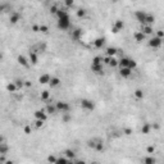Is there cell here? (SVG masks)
Listing matches in <instances>:
<instances>
[{
	"instance_id": "obj_1",
	"label": "cell",
	"mask_w": 164,
	"mask_h": 164,
	"mask_svg": "<svg viewBox=\"0 0 164 164\" xmlns=\"http://www.w3.org/2000/svg\"><path fill=\"white\" fill-rule=\"evenodd\" d=\"M71 27V18L69 15L58 18V28L59 30H68Z\"/></svg>"
},
{
	"instance_id": "obj_2",
	"label": "cell",
	"mask_w": 164,
	"mask_h": 164,
	"mask_svg": "<svg viewBox=\"0 0 164 164\" xmlns=\"http://www.w3.org/2000/svg\"><path fill=\"white\" fill-rule=\"evenodd\" d=\"M162 42H163V38H160V37H158V36H154L153 38L149 40V46L157 49V48H160V46H162Z\"/></svg>"
},
{
	"instance_id": "obj_3",
	"label": "cell",
	"mask_w": 164,
	"mask_h": 164,
	"mask_svg": "<svg viewBox=\"0 0 164 164\" xmlns=\"http://www.w3.org/2000/svg\"><path fill=\"white\" fill-rule=\"evenodd\" d=\"M81 106L83 109H86V110H94L95 109V104L91 100H89V99H82L81 100Z\"/></svg>"
},
{
	"instance_id": "obj_4",
	"label": "cell",
	"mask_w": 164,
	"mask_h": 164,
	"mask_svg": "<svg viewBox=\"0 0 164 164\" xmlns=\"http://www.w3.org/2000/svg\"><path fill=\"white\" fill-rule=\"evenodd\" d=\"M55 108H57L58 112L64 113V112H68V110H69V104L66 103V101H58V103L55 104Z\"/></svg>"
},
{
	"instance_id": "obj_5",
	"label": "cell",
	"mask_w": 164,
	"mask_h": 164,
	"mask_svg": "<svg viewBox=\"0 0 164 164\" xmlns=\"http://www.w3.org/2000/svg\"><path fill=\"white\" fill-rule=\"evenodd\" d=\"M135 17H136V19H137L141 25H144V23H145V18H146V13H145L144 10H138V12L135 13Z\"/></svg>"
},
{
	"instance_id": "obj_6",
	"label": "cell",
	"mask_w": 164,
	"mask_h": 164,
	"mask_svg": "<svg viewBox=\"0 0 164 164\" xmlns=\"http://www.w3.org/2000/svg\"><path fill=\"white\" fill-rule=\"evenodd\" d=\"M71 37H72L73 40L78 41V40L82 37V30H81V28H76V30H73V31L71 32Z\"/></svg>"
},
{
	"instance_id": "obj_7",
	"label": "cell",
	"mask_w": 164,
	"mask_h": 164,
	"mask_svg": "<svg viewBox=\"0 0 164 164\" xmlns=\"http://www.w3.org/2000/svg\"><path fill=\"white\" fill-rule=\"evenodd\" d=\"M35 118L36 119H41V121H46L48 113H45V110H36L35 112Z\"/></svg>"
},
{
	"instance_id": "obj_8",
	"label": "cell",
	"mask_w": 164,
	"mask_h": 164,
	"mask_svg": "<svg viewBox=\"0 0 164 164\" xmlns=\"http://www.w3.org/2000/svg\"><path fill=\"white\" fill-rule=\"evenodd\" d=\"M119 74H121L122 77L127 78V77H130V76L132 74V69H130L128 67H123V68H121V71H119Z\"/></svg>"
},
{
	"instance_id": "obj_9",
	"label": "cell",
	"mask_w": 164,
	"mask_h": 164,
	"mask_svg": "<svg viewBox=\"0 0 164 164\" xmlns=\"http://www.w3.org/2000/svg\"><path fill=\"white\" fill-rule=\"evenodd\" d=\"M50 78H51V77H50L48 73H44V74H41V76L38 77V82H40L41 85H46V83H49Z\"/></svg>"
},
{
	"instance_id": "obj_10",
	"label": "cell",
	"mask_w": 164,
	"mask_h": 164,
	"mask_svg": "<svg viewBox=\"0 0 164 164\" xmlns=\"http://www.w3.org/2000/svg\"><path fill=\"white\" fill-rule=\"evenodd\" d=\"M91 69H92V72L96 73V74H104L103 64H91Z\"/></svg>"
},
{
	"instance_id": "obj_11",
	"label": "cell",
	"mask_w": 164,
	"mask_h": 164,
	"mask_svg": "<svg viewBox=\"0 0 164 164\" xmlns=\"http://www.w3.org/2000/svg\"><path fill=\"white\" fill-rule=\"evenodd\" d=\"M9 21H10V23H13V25L18 23V22L21 21V14H19V13H13V14H10Z\"/></svg>"
},
{
	"instance_id": "obj_12",
	"label": "cell",
	"mask_w": 164,
	"mask_h": 164,
	"mask_svg": "<svg viewBox=\"0 0 164 164\" xmlns=\"http://www.w3.org/2000/svg\"><path fill=\"white\" fill-rule=\"evenodd\" d=\"M145 33L142 32V31H137V32H135V35H133V37H135V40L137 41V42H142L144 40H145Z\"/></svg>"
},
{
	"instance_id": "obj_13",
	"label": "cell",
	"mask_w": 164,
	"mask_h": 164,
	"mask_svg": "<svg viewBox=\"0 0 164 164\" xmlns=\"http://www.w3.org/2000/svg\"><path fill=\"white\" fill-rule=\"evenodd\" d=\"M141 31L145 33V35H151V33L154 32V30H153L151 25H142V28H141Z\"/></svg>"
},
{
	"instance_id": "obj_14",
	"label": "cell",
	"mask_w": 164,
	"mask_h": 164,
	"mask_svg": "<svg viewBox=\"0 0 164 164\" xmlns=\"http://www.w3.org/2000/svg\"><path fill=\"white\" fill-rule=\"evenodd\" d=\"M17 62H18L21 66L27 67V66H28V62H30V60H27V58H26L25 55H19V57L17 58Z\"/></svg>"
},
{
	"instance_id": "obj_15",
	"label": "cell",
	"mask_w": 164,
	"mask_h": 164,
	"mask_svg": "<svg viewBox=\"0 0 164 164\" xmlns=\"http://www.w3.org/2000/svg\"><path fill=\"white\" fill-rule=\"evenodd\" d=\"M104 44H105V38H104V37H98V38L94 41V45H95V48H98V49L103 48Z\"/></svg>"
},
{
	"instance_id": "obj_16",
	"label": "cell",
	"mask_w": 164,
	"mask_h": 164,
	"mask_svg": "<svg viewBox=\"0 0 164 164\" xmlns=\"http://www.w3.org/2000/svg\"><path fill=\"white\" fill-rule=\"evenodd\" d=\"M49 85H50L51 87L59 86V85H60V78H58V77H51L50 81H49Z\"/></svg>"
},
{
	"instance_id": "obj_17",
	"label": "cell",
	"mask_w": 164,
	"mask_h": 164,
	"mask_svg": "<svg viewBox=\"0 0 164 164\" xmlns=\"http://www.w3.org/2000/svg\"><path fill=\"white\" fill-rule=\"evenodd\" d=\"M30 62H31L32 64H37V62H38V57H37L36 51H30Z\"/></svg>"
},
{
	"instance_id": "obj_18",
	"label": "cell",
	"mask_w": 164,
	"mask_h": 164,
	"mask_svg": "<svg viewBox=\"0 0 164 164\" xmlns=\"http://www.w3.org/2000/svg\"><path fill=\"white\" fill-rule=\"evenodd\" d=\"M8 151H9V146H8L6 144L1 142V144H0V154H1V155H5V154H8Z\"/></svg>"
},
{
	"instance_id": "obj_19",
	"label": "cell",
	"mask_w": 164,
	"mask_h": 164,
	"mask_svg": "<svg viewBox=\"0 0 164 164\" xmlns=\"http://www.w3.org/2000/svg\"><path fill=\"white\" fill-rule=\"evenodd\" d=\"M64 157H66V158H68V159L72 162V160H73V158L76 157V154H74V151H73V150L68 149V150H66V151H64Z\"/></svg>"
},
{
	"instance_id": "obj_20",
	"label": "cell",
	"mask_w": 164,
	"mask_h": 164,
	"mask_svg": "<svg viewBox=\"0 0 164 164\" xmlns=\"http://www.w3.org/2000/svg\"><path fill=\"white\" fill-rule=\"evenodd\" d=\"M117 51H118V50H117L115 48H112V46H110V48H106V50H105V53H106L108 57H114V55L117 54Z\"/></svg>"
},
{
	"instance_id": "obj_21",
	"label": "cell",
	"mask_w": 164,
	"mask_h": 164,
	"mask_svg": "<svg viewBox=\"0 0 164 164\" xmlns=\"http://www.w3.org/2000/svg\"><path fill=\"white\" fill-rule=\"evenodd\" d=\"M6 90H8L9 92L14 94L18 89H17V86H15V83H14V82H10V83H8V85H6Z\"/></svg>"
},
{
	"instance_id": "obj_22",
	"label": "cell",
	"mask_w": 164,
	"mask_h": 164,
	"mask_svg": "<svg viewBox=\"0 0 164 164\" xmlns=\"http://www.w3.org/2000/svg\"><path fill=\"white\" fill-rule=\"evenodd\" d=\"M45 112H46L48 114H55V113H57L58 110H57V108H55V105H50V104H49V105L46 106V109H45Z\"/></svg>"
},
{
	"instance_id": "obj_23",
	"label": "cell",
	"mask_w": 164,
	"mask_h": 164,
	"mask_svg": "<svg viewBox=\"0 0 164 164\" xmlns=\"http://www.w3.org/2000/svg\"><path fill=\"white\" fill-rule=\"evenodd\" d=\"M154 21H155L154 15H151V14H146V18H145V23H144V25H153Z\"/></svg>"
},
{
	"instance_id": "obj_24",
	"label": "cell",
	"mask_w": 164,
	"mask_h": 164,
	"mask_svg": "<svg viewBox=\"0 0 164 164\" xmlns=\"http://www.w3.org/2000/svg\"><path fill=\"white\" fill-rule=\"evenodd\" d=\"M128 62H130L128 58H122L121 60H118V66L121 67V68H123V67H128Z\"/></svg>"
},
{
	"instance_id": "obj_25",
	"label": "cell",
	"mask_w": 164,
	"mask_h": 164,
	"mask_svg": "<svg viewBox=\"0 0 164 164\" xmlns=\"http://www.w3.org/2000/svg\"><path fill=\"white\" fill-rule=\"evenodd\" d=\"M40 98H41V100H44V101H48V100L50 99V92H49L48 90H44V91L41 92Z\"/></svg>"
},
{
	"instance_id": "obj_26",
	"label": "cell",
	"mask_w": 164,
	"mask_h": 164,
	"mask_svg": "<svg viewBox=\"0 0 164 164\" xmlns=\"http://www.w3.org/2000/svg\"><path fill=\"white\" fill-rule=\"evenodd\" d=\"M150 130H151V126H150L149 123H145V124L142 126V128H141V132H142L144 135H147V133H150Z\"/></svg>"
},
{
	"instance_id": "obj_27",
	"label": "cell",
	"mask_w": 164,
	"mask_h": 164,
	"mask_svg": "<svg viewBox=\"0 0 164 164\" xmlns=\"http://www.w3.org/2000/svg\"><path fill=\"white\" fill-rule=\"evenodd\" d=\"M114 27H117V28L121 31V30H123V28H124V22H123V21H121V19H117V21H115V23H114Z\"/></svg>"
},
{
	"instance_id": "obj_28",
	"label": "cell",
	"mask_w": 164,
	"mask_h": 164,
	"mask_svg": "<svg viewBox=\"0 0 164 164\" xmlns=\"http://www.w3.org/2000/svg\"><path fill=\"white\" fill-rule=\"evenodd\" d=\"M55 15L58 17V18H62V17H66V15H68V13H67L64 9H62V8H59L58 9V12L55 13Z\"/></svg>"
},
{
	"instance_id": "obj_29",
	"label": "cell",
	"mask_w": 164,
	"mask_h": 164,
	"mask_svg": "<svg viewBox=\"0 0 164 164\" xmlns=\"http://www.w3.org/2000/svg\"><path fill=\"white\" fill-rule=\"evenodd\" d=\"M133 95H135V98L138 99V100H140V99H144V91L140 90V89H137V90L133 92Z\"/></svg>"
},
{
	"instance_id": "obj_30",
	"label": "cell",
	"mask_w": 164,
	"mask_h": 164,
	"mask_svg": "<svg viewBox=\"0 0 164 164\" xmlns=\"http://www.w3.org/2000/svg\"><path fill=\"white\" fill-rule=\"evenodd\" d=\"M14 83H15L17 89H22V87L25 86V81H23V80H21V78H17V80L14 81Z\"/></svg>"
},
{
	"instance_id": "obj_31",
	"label": "cell",
	"mask_w": 164,
	"mask_h": 164,
	"mask_svg": "<svg viewBox=\"0 0 164 164\" xmlns=\"http://www.w3.org/2000/svg\"><path fill=\"white\" fill-rule=\"evenodd\" d=\"M108 66H110V67H117L118 66V59H115L114 57H110V60H109V63H108Z\"/></svg>"
},
{
	"instance_id": "obj_32",
	"label": "cell",
	"mask_w": 164,
	"mask_h": 164,
	"mask_svg": "<svg viewBox=\"0 0 164 164\" xmlns=\"http://www.w3.org/2000/svg\"><path fill=\"white\" fill-rule=\"evenodd\" d=\"M68 162H71V160L68 158H66V157H60V158L57 159V164H67Z\"/></svg>"
},
{
	"instance_id": "obj_33",
	"label": "cell",
	"mask_w": 164,
	"mask_h": 164,
	"mask_svg": "<svg viewBox=\"0 0 164 164\" xmlns=\"http://www.w3.org/2000/svg\"><path fill=\"white\" fill-rule=\"evenodd\" d=\"M94 149L98 150V151H103V150H104V145H103V142H101V141H98Z\"/></svg>"
},
{
	"instance_id": "obj_34",
	"label": "cell",
	"mask_w": 164,
	"mask_h": 164,
	"mask_svg": "<svg viewBox=\"0 0 164 164\" xmlns=\"http://www.w3.org/2000/svg\"><path fill=\"white\" fill-rule=\"evenodd\" d=\"M44 123H45V121H41V119H36V121H35V127H36V128H41V127L44 126Z\"/></svg>"
},
{
	"instance_id": "obj_35",
	"label": "cell",
	"mask_w": 164,
	"mask_h": 164,
	"mask_svg": "<svg viewBox=\"0 0 164 164\" xmlns=\"http://www.w3.org/2000/svg\"><path fill=\"white\" fill-rule=\"evenodd\" d=\"M85 15H86V10L85 9H78L77 10V17L78 18H83Z\"/></svg>"
},
{
	"instance_id": "obj_36",
	"label": "cell",
	"mask_w": 164,
	"mask_h": 164,
	"mask_svg": "<svg viewBox=\"0 0 164 164\" xmlns=\"http://www.w3.org/2000/svg\"><path fill=\"white\" fill-rule=\"evenodd\" d=\"M144 163L145 164H155L157 160H155L154 158H145V159H144Z\"/></svg>"
},
{
	"instance_id": "obj_37",
	"label": "cell",
	"mask_w": 164,
	"mask_h": 164,
	"mask_svg": "<svg viewBox=\"0 0 164 164\" xmlns=\"http://www.w3.org/2000/svg\"><path fill=\"white\" fill-rule=\"evenodd\" d=\"M40 32L48 33V32H49V27H48L46 25H40Z\"/></svg>"
},
{
	"instance_id": "obj_38",
	"label": "cell",
	"mask_w": 164,
	"mask_h": 164,
	"mask_svg": "<svg viewBox=\"0 0 164 164\" xmlns=\"http://www.w3.org/2000/svg\"><path fill=\"white\" fill-rule=\"evenodd\" d=\"M72 119V117H71V114H68V112H64V115H63V122H69Z\"/></svg>"
},
{
	"instance_id": "obj_39",
	"label": "cell",
	"mask_w": 164,
	"mask_h": 164,
	"mask_svg": "<svg viewBox=\"0 0 164 164\" xmlns=\"http://www.w3.org/2000/svg\"><path fill=\"white\" fill-rule=\"evenodd\" d=\"M101 62H103L101 57H95V58L92 59V64H101Z\"/></svg>"
},
{
	"instance_id": "obj_40",
	"label": "cell",
	"mask_w": 164,
	"mask_h": 164,
	"mask_svg": "<svg viewBox=\"0 0 164 164\" xmlns=\"http://www.w3.org/2000/svg\"><path fill=\"white\" fill-rule=\"evenodd\" d=\"M23 131H25L26 135H31V133H32V127H31V126H25Z\"/></svg>"
},
{
	"instance_id": "obj_41",
	"label": "cell",
	"mask_w": 164,
	"mask_h": 164,
	"mask_svg": "<svg viewBox=\"0 0 164 164\" xmlns=\"http://www.w3.org/2000/svg\"><path fill=\"white\" fill-rule=\"evenodd\" d=\"M128 68L133 71V69L136 68V62H135V60H132V59H130V62H128Z\"/></svg>"
},
{
	"instance_id": "obj_42",
	"label": "cell",
	"mask_w": 164,
	"mask_h": 164,
	"mask_svg": "<svg viewBox=\"0 0 164 164\" xmlns=\"http://www.w3.org/2000/svg\"><path fill=\"white\" fill-rule=\"evenodd\" d=\"M64 4H66V6H68V8H72L73 4H74V0H64Z\"/></svg>"
},
{
	"instance_id": "obj_43",
	"label": "cell",
	"mask_w": 164,
	"mask_h": 164,
	"mask_svg": "<svg viewBox=\"0 0 164 164\" xmlns=\"http://www.w3.org/2000/svg\"><path fill=\"white\" fill-rule=\"evenodd\" d=\"M58 9H59V8H58L57 5H51V6H50V13H51V14H55V13L58 12Z\"/></svg>"
},
{
	"instance_id": "obj_44",
	"label": "cell",
	"mask_w": 164,
	"mask_h": 164,
	"mask_svg": "<svg viewBox=\"0 0 164 164\" xmlns=\"http://www.w3.org/2000/svg\"><path fill=\"white\" fill-rule=\"evenodd\" d=\"M146 151H147L149 154H153V153L155 151V146H153V145H150V146H147V147H146Z\"/></svg>"
},
{
	"instance_id": "obj_45",
	"label": "cell",
	"mask_w": 164,
	"mask_h": 164,
	"mask_svg": "<svg viewBox=\"0 0 164 164\" xmlns=\"http://www.w3.org/2000/svg\"><path fill=\"white\" fill-rule=\"evenodd\" d=\"M87 145H89V147H92V149H94L95 145H96V141H95V140H90V141L87 142Z\"/></svg>"
},
{
	"instance_id": "obj_46",
	"label": "cell",
	"mask_w": 164,
	"mask_h": 164,
	"mask_svg": "<svg viewBox=\"0 0 164 164\" xmlns=\"http://www.w3.org/2000/svg\"><path fill=\"white\" fill-rule=\"evenodd\" d=\"M48 162H49V163H57V158H55L54 155H50V157L48 158Z\"/></svg>"
},
{
	"instance_id": "obj_47",
	"label": "cell",
	"mask_w": 164,
	"mask_h": 164,
	"mask_svg": "<svg viewBox=\"0 0 164 164\" xmlns=\"http://www.w3.org/2000/svg\"><path fill=\"white\" fill-rule=\"evenodd\" d=\"M123 133L127 135V136H130V135H132V130L131 128H124V130H123Z\"/></svg>"
},
{
	"instance_id": "obj_48",
	"label": "cell",
	"mask_w": 164,
	"mask_h": 164,
	"mask_svg": "<svg viewBox=\"0 0 164 164\" xmlns=\"http://www.w3.org/2000/svg\"><path fill=\"white\" fill-rule=\"evenodd\" d=\"M32 31H33V32H40V26L33 25V26H32Z\"/></svg>"
},
{
	"instance_id": "obj_49",
	"label": "cell",
	"mask_w": 164,
	"mask_h": 164,
	"mask_svg": "<svg viewBox=\"0 0 164 164\" xmlns=\"http://www.w3.org/2000/svg\"><path fill=\"white\" fill-rule=\"evenodd\" d=\"M101 59H103V63L108 64V63H109V60H110V57H108V55H106V57H104V58H101Z\"/></svg>"
},
{
	"instance_id": "obj_50",
	"label": "cell",
	"mask_w": 164,
	"mask_h": 164,
	"mask_svg": "<svg viewBox=\"0 0 164 164\" xmlns=\"http://www.w3.org/2000/svg\"><path fill=\"white\" fill-rule=\"evenodd\" d=\"M157 36H158V37H160V38H163L164 32H163V31H162V30H159V31L157 32Z\"/></svg>"
},
{
	"instance_id": "obj_51",
	"label": "cell",
	"mask_w": 164,
	"mask_h": 164,
	"mask_svg": "<svg viewBox=\"0 0 164 164\" xmlns=\"http://www.w3.org/2000/svg\"><path fill=\"white\" fill-rule=\"evenodd\" d=\"M25 86L26 87H31L32 86V82L31 81H25Z\"/></svg>"
},
{
	"instance_id": "obj_52",
	"label": "cell",
	"mask_w": 164,
	"mask_h": 164,
	"mask_svg": "<svg viewBox=\"0 0 164 164\" xmlns=\"http://www.w3.org/2000/svg\"><path fill=\"white\" fill-rule=\"evenodd\" d=\"M112 32H113V33H118V32H119V30H118L117 27H114V26H113V27H112Z\"/></svg>"
},
{
	"instance_id": "obj_53",
	"label": "cell",
	"mask_w": 164,
	"mask_h": 164,
	"mask_svg": "<svg viewBox=\"0 0 164 164\" xmlns=\"http://www.w3.org/2000/svg\"><path fill=\"white\" fill-rule=\"evenodd\" d=\"M5 8H6L5 5H0V12H4V10H5Z\"/></svg>"
},
{
	"instance_id": "obj_54",
	"label": "cell",
	"mask_w": 164,
	"mask_h": 164,
	"mask_svg": "<svg viewBox=\"0 0 164 164\" xmlns=\"http://www.w3.org/2000/svg\"><path fill=\"white\" fill-rule=\"evenodd\" d=\"M153 128H154V130H158V128H159V124H154Z\"/></svg>"
},
{
	"instance_id": "obj_55",
	"label": "cell",
	"mask_w": 164,
	"mask_h": 164,
	"mask_svg": "<svg viewBox=\"0 0 164 164\" xmlns=\"http://www.w3.org/2000/svg\"><path fill=\"white\" fill-rule=\"evenodd\" d=\"M1 142H4V137L0 135V144H1Z\"/></svg>"
},
{
	"instance_id": "obj_56",
	"label": "cell",
	"mask_w": 164,
	"mask_h": 164,
	"mask_svg": "<svg viewBox=\"0 0 164 164\" xmlns=\"http://www.w3.org/2000/svg\"><path fill=\"white\" fill-rule=\"evenodd\" d=\"M1 58H3V55H1V54H0V59H1Z\"/></svg>"
},
{
	"instance_id": "obj_57",
	"label": "cell",
	"mask_w": 164,
	"mask_h": 164,
	"mask_svg": "<svg viewBox=\"0 0 164 164\" xmlns=\"http://www.w3.org/2000/svg\"><path fill=\"white\" fill-rule=\"evenodd\" d=\"M131 1H136V0H131Z\"/></svg>"
}]
</instances>
